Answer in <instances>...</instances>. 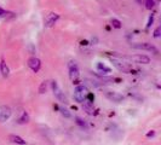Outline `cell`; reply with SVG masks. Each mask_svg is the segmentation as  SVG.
Wrapping results in <instances>:
<instances>
[{
	"mask_svg": "<svg viewBox=\"0 0 161 145\" xmlns=\"http://www.w3.org/2000/svg\"><path fill=\"white\" fill-rule=\"evenodd\" d=\"M87 88L85 86H77L74 91V99L77 102V103H84L86 100V97H87Z\"/></svg>",
	"mask_w": 161,
	"mask_h": 145,
	"instance_id": "cell-1",
	"label": "cell"
},
{
	"mask_svg": "<svg viewBox=\"0 0 161 145\" xmlns=\"http://www.w3.org/2000/svg\"><path fill=\"white\" fill-rule=\"evenodd\" d=\"M69 78L73 81V84H77L79 80V68L75 62H69Z\"/></svg>",
	"mask_w": 161,
	"mask_h": 145,
	"instance_id": "cell-2",
	"label": "cell"
},
{
	"mask_svg": "<svg viewBox=\"0 0 161 145\" xmlns=\"http://www.w3.org/2000/svg\"><path fill=\"white\" fill-rule=\"evenodd\" d=\"M51 86H52V91H53V94H55V97L59 100V102H62V103H68V100H67V97L64 96V93L62 92V90L59 88V86H58V84L56 82V81H52L51 82Z\"/></svg>",
	"mask_w": 161,
	"mask_h": 145,
	"instance_id": "cell-3",
	"label": "cell"
},
{
	"mask_svg": "<svg viewBox=\"0 0 161 145\" xmlns=\"http://www.w3.org/2000/svg\"><path fill=\"white\" fill-rule=\"evenodd\" d=\"M126 59H128L131 62H134V63H138V64H148L150 62V58L145 54H134V56L126 57Z\"/></svg>",
	"mask_w": 161,
	"mask_h": 145,
	"instance_id": "cell-4",
	"label": "cell"
},
{
	"mask_svg": "<svg viewBox=\"0 0 161 145\" xmlns=\"http://www.w3.org/2000/svg\"><path fill=\"white\" fill-rule=\"evenodd\" d=\"M11 114H12V110H11L10 106L2 105V106H0V122H4L6 120H9Z\"/></svg>",
	"mask_w": 161,
	"mask_h": 145,
	"instance_id": "cell-5",
	"label": "cell"
},
{
	"mask_svg": "<svg viewBox=\"0 0 161 145\" xmlns=\"http://www.w3.org/2000/svg\"><path fill=\"white\" fill-rule=\"evenodd\" d=\"M106 97H107L109 100L115 102V103H120V102L124 100V96L120 94V93H116V92H110V91H108V92H106Z\"/></svg>",
	"mask_w": 161,
	"mask_h": 145,
	"instance_id": "cell-6",
	"label": "cell"
},
{
	"mask_svg": "<svg viewBox=\"0 0 161 145\" xmlns=\"http://www.w3.org/2000/svg\"><path fill=\"white\" fill-rule=\"evenodd\" d=\"M28 65H29V68H30L34 72H36V71H39V69H40L41 63H40V59H39V58L32 57V58H29V60H28Z\"/></svg>",
	"mask_w": 161,
	"mask_h": 145,
	"instance_id": "cell-7",
	"label": "cell"
},
{
	"mask_svg": "<svg viewBox=\"0 0 161 145\" xmlns=\"http://www.w3.org/2000/svg\"><path fill=\"white\" fill-rule=\"evenodd\" d=\"M134 48H139V50H147V51H151L154 52L155 54H157V48L155 46H153L151 44H148V42H144V44H137V45H133Z\"/></svg>",
	"mask_w": 161,
	"mask_h": 145,
	"instance_id": "cell-8",
	"label": "cell"
},
{
	"mask_svg": "<svg viewBox=\"0 0 161 145\" xmlns=\"http://www.w3.org/2000/svg\"><path fill=\"white\" fill-rule=\"evenodd\" d=\"M58 18H59V16H58L57 14H50V15L45 18V27L50 28V27L55 26V23L58 21Z\"/></svg>",
	"mask_w": 161,
	"mask_h": 145,
	"instance_id": "cell-9",
	"label": "cell"
},
{
	"mask_svg": "<svg viewBox=\"0 0 161 145\" xmlns=\"http://www.w3.org/2000/svg\"><path fill=\"white\" fill-rule=\"evenodd\" d=\"M83 109H84L89 115H93V113H95L93 106L91 105V103H90L89 100H85V102L83 103Z\"/></svg>",
	"mask_w": 161,
	"mask_h": 145,
	"instance_id": "cell-10",
	"label": "cell"
},
{
	"mask_svg": "<svg viewBox=\"0 0 161 145\" xmlns=\"http://www.w3.org/2000/svg\"><path fill=\"white\" fill-rule=\"evenodd\" d=\"M9 139H10V141H12V143H15V144H20V145H24L26 144V140H23L21 137H18V135H14V134H11V135H9Z\"/></svg>",
	"mask_w": 161,
	"mask_h": 145,
	"instance_id": "cell-11",
	"label": "cell"
},
{
	"mask_svg": "<svg viewBox=\"0 0 161 145\" xmlns=\"http://www.w3.org/2000/svg\"><path fill=\"white\" fill-rule=\"evenodd\" d=\"M17 122H18V123H21V125H23V123H27V122H29V115H28V114H27L26 111H23V113L21 114V116L18 117Z\"/></svg>",
	"mask_w": 161,
	"mask_h": 145,
	"instance_id": "cell-12",
	"label": "cell"
},
{
	"mask_svg": "<svg viewBox=\"0 0 161 145\" xmlns=\"http://www.w3.org/2000/svg\"><path fill=\"white\" fill-rule=\"evenodd\" d=\"M0 69H2V72H3L4 78H8V76H9L10 70H9V68H8V65H6V63H5L4 60H3L2 63H0Z\"/></svg>",
	"mask_w": 161,
	"mask_h": 145,
	"instance_id": "cell-13",
	"label": "cell"
},
{
	"mask_svg": "<svg viewBox=\"0 0 161 145\" xmlns=\"http://www.w3.org/2000/svg\"><path fill=\"white\" fill-rule=\"evenodd\" d=\"M97 70L99 72H103V74H108V72H110V68L106 66L104 64L102 63H97Z\"/></svg>",
	"mask_w": 161,
	"mask_h": 145,
	"instance_id": "cell-14",
	"label": "cell"
},
{
	"mask_svg": "<svg viewBox=\"0 0 161 145\" xmlns=\"http://www.w3.org/2000/svg\"><path fill=\"white\" fill-rule=\"evenodd\" d=\"M113 63H114V65H115L119 70H121V71H127V68H126L122 63H120V62H118V60H115V59H113Z\"/></svg>",
	"mask_w": 161,
	"mask_h": 145,
	"instance_id": "cell-15",
	"label": "cell"
},
{
	"mask_svg": "<svg viewBox=\"0 0 161 145\" xmlns=\"http://www.w3.org/2000/svg\"><path fill=\"white\" fill-rule=\"evenodd\" d=\"M112 26H113L114 28H116V29H120V28H121V22H120L119 20L113 18V20H112Z\"/></svg>",
	"mask_w": 161,
	"mask_h": 145,
	"instance_id": "cell-16",
	"label": "cell"
},
{
	"mask_svg": "<svg viewBox=\"0 0 161 145\" xmlns=\"http://www.w3.org/2000/svg\"><path fill=\"white\" fill-rule=\"evenodd\" d=\"M154 6H155L154 0H145V8H147L148 10H151Z\"/></svg>",
	"mask_w": 161,
	"mask_h": 145,
	"instance_id": "cell-17",
	"label": "cell"
},
{
	"mask_svg": "<svg viewBox=\"0 0 161 145\" xmlns=\"http://www.w3.org/2000/svg\"><path fill=\"white\" fill-rule=\"evenodd\" d=\"M59 110H61V113H62L63 116H65V117H71V114H70L67 109H64V108H59Z\"/></svg>",
	"mask_w": 161,
	"mask_h": 145,
	"instance_id": "cell-18",
	"label": "cell"
},
{
	"mask_svg": "<svg viewBox=\"0 0 161 145\" xmlns=\"http://www.w3.org/2000/svg\"><path fill=\"white\" fill-rule=\"evenodd\" d=\"M75 120H76V123H77L79 126H81V127H86V122H85V121H83L80 117H76Z\"/></svg>",
	"mask_w": 161,
	"mask_h": 145,
	"instance_id": "cell-19",
	"label": "cell"
},
{
	"mask_svg": "<svg viewBox=\"0 0 161 145\" xmlns=\"http://www.w3.org/2000/svg\"><path fill=\"white\" fill-rule=\"evenodd\" d=\"M160 33H161V28L157 27V28L155 29V32H154V38H159V36H160Z\"/></svg>",
	"mask_w": 161,
	"mask_h": 145,
	"instance_id": "cell-20",
	"label": "cell"
},
{
	"mask_svg": "<svg viewBox=\"0 0 161 145\" xmlns=\"http://www.w3.org/2000/svg\"><path fill=\"white\" fill-rule=\"evenodd\" d=\"M44 90L46 91V82H45V81H44V82L41 84V86H40V90H39V92H40V93H44Z\"/></svg>",
	"mask_w": 161,
	"mask_h": 145,
	"instance_id": "cell-21",
	"label": "cell"
},
{
	"mask_svg": "<svg viewBox=\"0 0 161 145\" xmlns=\"http://www.w3.org/2000/svg\"><path fill=\"white\" fill-rule=\"evenodd\" d=\"M153 22H154V17H153V16H151V17H150V18H149V22H148V24H147V27H148V28H149V27H150V26H151V24H153Z\"/></svg>",
	"mask_w": 161,
	"mask_h": 145,
	"instance_id": "cell-22",
	"label": "cell"
},
{
	"mask_svg": "<svg viewBox=\"0 0 161 145\" xmlns=\"http://www.w3.org/2000/svg\"><path fill=\"white\" fill-rule=\"evenodd\" d=\"M154 135H155V132H154V131H151V132H149V133L147 134V137H148V138H150V137H154Z\"/></svg>",
	"mask_w": 161,
	"mask_h": 145,
	"instance_id": "cell-23",
	"label": "cell"
},
{
	"mask_svg": "<svg viewBox=\"0 0 161 145\" xmlns=\"http://www.w3.org/2000/svg\"><path fill=\"white\" fill-rule=\"evenodd\" d=\"M136 2H137L138 4H142V2H143V0H136Z\"/></svg>",
	"mask_w": 161,
	"mask_h": 145,
	"instance_id": "cell-24",
	"label": "cell"
},
{
	"mask_svg": "<svg viewBox=\"0 0 161 145\" xmlns=\"http://www.w3.org/2000/svg\"><path fill=\"white\" fill-rule=\"evenodd\" d=\"M2 15H4V11H3L2 9H0V16H2Z\"/></svg>",
	"mask_w": 161,
	"mask_h": 145,
	"instance_id": "cell-25",
	"label": "cell"
}]
</instances>
